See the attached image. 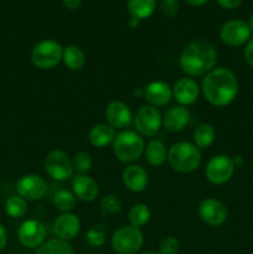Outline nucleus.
Segmentation results:
<instances>
[{"instance_id":"1","label":"nucleus","mask_w":253,"mask_h":254,"mask_svg":"<svg viewBox=\"0 0 253 254\" xmlns=\"http://www.w3.org/2000/svg\"><path fill=\"white\" fill-rule=\"evenodd\" d=\"M201 91L210 104L215 107H226L237 97L238 81L232 71L220 67L206 74L202 79Z\"/></svg>"},{"instance_id":"2","label":"nucleus","mask_w":253,"mask_h":254,"mask_svg":"<svg viewBox=\"0 0 253 254\" xmlns=\"http://www.w3.org/2000/svg\"><path fill=\"white\" fill-rule=\"evenodd\" d=\"M217 61V51L207 40L190 42L180 55V66L186 74L200 77L212 71Z\"/></svg>"},{"instance_id":"3","label":"nucleus","mask_w":253,"mask_h":254,"mask_svg":"<svg viewBox=\"0 0 253 254\" xmlns=\"http://www.w3.org/2000/svg\"><path fill=\"white\" fill-rule=\"evenodd\" d=\"M201 151L195 144L189 141H179L173 144L168 150L169 165L173 170L181 174L195 171L201 164Z\"/></svg>"},{"instance_id":"4","label":"nucleus","mask_w":253,"mask_h":254,"mask_svg":"<svg viewBox=\"0 0 253 254\" xmlns=\"http://www.w3.org/2000/svg\"><path fill=\"white\" fill-rule=\"evenodd\" d=\"M144 140L133 130H122L114 138L113 151L119 161L131 164L138 160L144 153Z\"/></svg>"},{"instance_id":"5","label":"nucleus","mask_w":253,"mask_h":254,"mask_svg":"<svg viewBox=\"0 0 253 254\" xmlns=\"http://www.w3.org/2000/svg\"><path fill=\"white\" fill-rule=\"evenodd\" d=\"M63 47L55 40H44L34 46L31 62L39 69H51L62 60Z\"/></svg>"},{"instance_id":"6","label":"nucleus","mask_w":253,"mask_h":254,"mask_svg":"<svg viewBox=\"0 0 253 254\" xmlns=\"http://www.w3.org/2000/svg\"><path fill=\"white\" fill-rule=\"evenodd\" d=\"M144 237L139 228L122 226L112 236V247L118 254H136L143 247Z\"/></svg>"},{"instance_id":"7","label":"nucleus","mask_w":253,"mask_h":254,"mask_svg":"<svg viewBox=\"0 0 253 254\" xmlns=\"http://www.w3.org/2000/svg\"><path fill=\"white\" fill-rule=\"evenodd\" d=\"M45 170L50 178L57 181H64L73 175V163L66 151L52 150L45 158Z\"/></svg>"},{"instance_id":"8","label":"nucleus","mask_w":253,"mask_h":254,"mask_svg":"<svg viewBox=\"0 0 253 254\" xmlns=\"http://www.w3.org/2000/svg\"><path fill=\"white\" fill-rule=\"evenodd\" d=\"M235 164H233L232 158L228 155H216L208 160L206 165L205 174L207 180L213 185H222L227 181L231 180V178L235 174Z\"/></svg>"},{"instance_id":"9","label":"nucleus","mask_w":253,"mask_h":254,"mask_svg":"<svg viewBox=\"0 0 253 254\" xmlns=\"http://www.w3.org/2000/svg\"><path fill=\"white\" fill-rule=\"evenodd\" d=\"M136 131L144 136H154L163 126V117L156 107L143 106L134 117Z\"/></svg>"},{"instance_id":"10","label":"nucleus","mask_w":253,"mask_h":254,"mask_svg":"<svg viewBox=\"0 0 253 254\" xmlns=\"http://www.w3.org/2000/svg\"><path fill=\"white\" fill-rule=\"evenodd\" d=\"M250 25L240 19H232L226 21L220 29V37L223 44L228 46H242L250 41L251 37Z\"/></svg>"},{"instance_id":"11","label":"nucleus","mask_w":253,"mask_h":254,"mask_svg":"<svg viewBox=\"0 0 253 254\" xmlns=\"http://www.w3.org/2000/svg\"><path fill=\"white\" fill-rule=\"evenodd\" d=\"M198 215L208 226H221L226 222L228 216L227 207L220 200L213 197L205 198L198 205Z\"/></svg>"},{"instance_id":"12","label":"nucleus","mask_w":253,"mask_h":254,"mask_svg":"<svg viewBox=\"0 0 253 254\" xmlns=\"http://www.w3.org/2000/svg\"><path fill=\"white\" fill-rule=\"evenodd\" d=\"M20 243L26 248H39L45 243L46 228L40 221L27 220L20 225L17 231Z\"/></svg>"},{"instance_id":"13","label":"nucleus","mask_w":253,"mask_h":254,"mask_svg":"<svg viewBox=\"0 0 253 254\" xmlns=\"http://www.w3.org/2000/svg\"><path fill=\"white\" fill-rule=\"evenodd\" d=\"M16 191L25 200L36 201L46 195L47 184L41 176L30 174L19 179L16 183Z\"/></svg>"},{"instance_id":"14","label":"nucleus","mask_w":253,"mask_h":254,"mask_svg":"<svg viewBox=\"0 0 253 254\" xmlns=\"http://www.w3.org/2000/svg\"><path fill=\"white\" fill-rule=\"evenodd\" d=\"M81 231V221L74 213L66 212L60 215L54 223V232L57 238L64 242L72 241Z\"/></svg>"},{"instance_id":"15","label":"nucleus","mask_w":253,"mask_h":254,"mask_svg":"<svg viewBox=\"0 0 253 254\" xmlns=\"http://www.w3.org/2000/svg\"><path fill=\"white\" fill-rule=\"evenodd\" d=\"M131 112L129 107L122 101H113L106 109L107 124L113 129H124L131 123Z\"/></svg>"},{"instance_id":"16","label":"nucleus","mask_w":253,"mask_h":254,"mask_svg":"<svg viewBox=\"0 0 253 254\" xmlns=\"http://www.w3.org/2000/svg\"><path fill=\"white\" fill-rule=\"evenodd\" d=\"M198 93L200 89L197 83L190 77L178 79L173 87V97L183 106H191L195 103L198 98Z\"/></svg>"},{"instance_id":"17","label":"nucleus","mask_w":253,"mask_h":254,"mask_svg":"<svg viewBox=\"0 0 253 254\" xmlns=\"http://www.w3.org/2000/svg\"><path fill=\"white\" fill-rule=\"evenodd\" d=\"M173 88L163 81L150 82L144 88V99L153 107H163L170 102Z\"/></svg>"},{"instance_id":"18","label":"nucleus","mask_w":253,"mask_h":254,"mask_svg":"<svg viewBox=\"0 0 253 254\" xmlns=\"http://www.w3.org/2000/svg\"><path fill=\"white\" fill-rule=\"evenodd\" d=\"M72 190L74 196L83 202H92L97 198L99 193V188L97 181L88 175H77L72 180Z\"/></svg>"},{"instance_id":"19","label":"nucleus","mask_w":253,"mask_h":254,"mask_svg":"<svg viewBox=\"0 0 253 254\" xmlns=\"http://www.w3.org/2000/svg\"><path fill=\"white\" fill-rule=\"evenodd\" d=\"M122 180L124 186L131 192H141L148 185V173L143 166L131 164L124 169Z\"/></svg>"},{"instance_id":"20","label":"nucleus","mask_w":253,"mask_h":254,"mask_svg":"<svg viewBox=\"0 0 253 254\" xmlns=\"http://www.w3.org/2000/svg\"><path fill=\"white\" fill-rule=\"evenodd\" d=\"M190 112L183 106L173 107L163 117V127L168 131L178 133L181 131L190 122Z\"/></svg>"},{"instance_id":"21","label":"nucleus","mask_w":253,"mask_h":254,"mask_svg":"<svg viewBox=\"0 0 253 254\" xmlns=\"http://www.w3.org/2000/svg\"><path fill=\"white\" fill-rule=\"evenodd\" d=\"M116 138V129L109 124H96L88 133V140L96 148H104L113 143Z\"/></svg>"},{"instance_id":"22","label":"nucleus","mask_w":253,"mask_h":254,"mask_svg":"<svg viewBox=\"0 0 253 254\" xmlns=\"http://www.w3.org/2000/svg\"><path fill=\"white\" fill-rule=\"evenodd\" d=\"M126 9L131 17L144 20L150 17L156 9V0H128Z\"/></svg>"},{"instance_id":"23","label":"nucleus","mask_w":253,"mask_h":254,"mask_svg":"<svg viewBox=\"0 0 253 254\" xmlns=\"http://www.w3.org/2000/svg\"><path fill=\"white\" fill-rule=\"evenodd\" d=\"M62 61H63L64 66L71 71H79L81 68H83L84 64H86V56L78 46L68 45L63 49Z\"/></svg>"},{"instance_id":"24","label":"nucleus","mask_w":253,"mask_h":254,"mask_svg":"<svg viewBox=\"0 0 253 254\" xmlns=\"http://www.w3.org/2000/svg\"><path fill=\"white\" fill-rule=\"evenodd\" d=\"M145 158L151 166L163 165L168 158L165 144L159 139H153L149 141L145 149Z\"/></svg>"},{"instance_id":"25","label":"nucleus","mask_w":253,"mask_h":254,"mask_svg":"<svg viewBox=\"0 0 253 254\" xmlns=\"http://www.w3.org/2000/svg\"><path fill=\"white\" fill-rule=\"evenodd\" d=\"M216 138V130L210 123H201L193 131V141L198 149H207Z\"/></svg>"},{"instance_id":"26","label":"nucleus","mask_w":253,"mask_h":254,"mask_svg":"<svg viewBox=\"0 0 253 254\" xmlns=\"http://www.w3.org/2000/svg\"><path fill=\"white\" fill-rule=\"evenodd\" d=\"M35 254H74V252L68 242L55 238L40 246Z\"/></svg>"},{"instance_id":"27","label":"nucleus","mask_w":253,"mask_h":254,"mask_svg":"<svg viewBox=\"0 0 253 254\" xmlns=\"http://www.w3.org/2000/svg\"><path fill=\"white\" fill-rule=\"evenodd\" d=\"M150 210L146 205L144 203H136L133 207L129 210L128 218L130 226H134L136 228H140L143 226H145L146 223L150 220Z\"/></svg>"},{"instance_id":"28","label":"nucleus","mask_w":253,"mask_h":254,"mask_svg":"<svg viewBox=\"0 0 253 254\" xmlns=\"http://www.w3.org/2000/svg\"><path fill=\"white\" fill-rule=\"evenodd\" d=\"M54 206L60 212H69L76 206V196L68 190L56 191L54 195Z\"/></svg>"},{"instance_id":"29","label":"nucleus","mask_w":253,"mask_h":254,"mask_svg":"<svg viewBox=\"0 0 253 254\" xmlns=\"http://www.w3.org/2000/svg\"><path fill=\"white\" fill-rule=\"evenodd\" d=\"M5 211L12 218H21L27 212V203L21 196H11L5 202Z\"/></svg>"},{"instance_id":"30","label":"nucleus","mask_w":253,"mask_h":254,"mask_svg":"<svg viewBox=\"0 0 253 254\" xmlns=\"http://www.w3.org/2000/svg\"><path fill=\"white\" fill-rule=\"evenodd\" d=\"M101 211L104 216L118 215L122 211V202L116 195H107L101 201Z\"/></svg>"},{"instance_id":"31","label":"nucleus","mask_w":253,"mask_h":254,"mask_svg":"<svg viewBox=\"0 0 253 254\" xmlns=\"http://www.w3.org/2000/svg\"><path fill=\"white\" fill-rule=\"evenodd\" d=\"M72 163H73L74 170L81 174V175H84L92 169V158L86 151L76 153V155L72 159Z\"/></svg>"},{"instance_id":"32","label":"nucleus","mask_w":253,"mask_h":254,"mask_svg":"<svg viewBox=\"0 0 253 254\" xmlns=\"http://www.w3.org/2000/svg\"><path fill=\"white\" fill-rule=\"evenodd\" d=\"M87 241L92 247H101L106 242V235L101 227H92L87 231Z\"/></svg>"},{"instance_id":"33","label":"nucleus","mask_w":253,"mask_h":254,"mask_svg":"<svg viewBox=\"0 0 253 254\" xmlns=\"http://www.w3.org/2000/svg\"><path fill=\"white\" fill-rule=\"evenodd\" d=\"M180 250V243L174 237H165L159 245L160 254H178Z\"/></svg>"},{"instance_id":"34","label":"nucleus","mask_w":253,"mask_h":254,"mask_svg":"<svg viewBox=\"0 0 253 254\" xmlns=\"http://www.w3.org/2000/svg\"><path fill=\"white\" fill-rule=\"evenodd\" d=\"M161 12L168 17H174L178 15L180 5L178 0H163L160 5Z\"/></svg>"},{"instance_id":"35","label":"nucleus","mask_w":253,"mask_h":254,"mask_svg":"<svg viewBox=\"0 0 253 254\" xmlns=\"http://www.w3.org/2000/svg\"><path fill=\"white\" fill-rule=\"evenodd\" d=\"M218 4L226 10H235L241 5L242 0H217Z\"/></svg>"},{"instance_id":"36","label":"nucleus","mask_w":253,"mask_h":254,"mask_svg":"<svg viewBox=\"0 0 253 254\" xmlns=\"http://www.w3.org/2000/svg\"><path fill=\"white\" fill-rule=\"evenodd\" d=\"M245 59L247 64L253 68V39H251L247 42L245 49Z\"/></svg>"},{"instance_id":"37","label":"nucleus","mask_w":253,"mask_h":254,"mask_svg":"<svg viewBox=\"0 0 253 254\" xmlns=\"http://www.w3.org/2000/svg\"><path fill=\"white\" fill-rule=\"evenodd\" d=\"M6 243H7L6 228H5L4 225L0 222V251H2L5 247H6Z\"/></svg>"},{"instance_id":"38","label":"nucleus","mask_w":253,"mask_h":254,"mask_svg":"<svg viewBox=\"0 0 253 254\" xmlns=\"http://www.w3.org/2000/svg\"><path fill=\"white\" fill-rule=\"evenodd\" d=\"M62 1H63L64 6L71 10L78 9L82 4V0H62Z\"/></svg>"},{"instance_id":"39","label":"nucleus","mask_w":253,"mask_h":254,"mask_svg":"<svg viewBox=\"0 0 253 254\" xmlns=\"http://www.w3.org/2000/svg\"><path fill=\"white\" fill-rule=\"evenodd\" d=\"M188 4L192 5V6H201V5L206 4V2L208 1V0H185Z\"/></svg>"},{"instance_id":"40","label":"nucleus","mask_w":253,"mask_h":254,"mask_svg":"<svg viewBox=\"0 0 253 254\" xmlns=\"http://www.w3.org/2000/svg\"><path fill=\"white\" fill-rule=\"evenodd\" d=\"M139 22H140V20H138V19H135V17L130 16V19H129V21H128V25H129V27H130V29H136V27L139 26Z\"/></svg>"},{"instance_id":"41","label":"nucleus","mask_w":253,"mask_h":254,"mask_svg":"<svg viewBox=\"0 0 253 254\" xmlns=\"http://www.w3.org/2000/svg\"><path fill=\"white\" fill-rule=\"evenodd\" d=\"M232 160H233V164H235L236 168H237V166H240V165H242V164H243V158L241 155H235L232 158Z\"/></svg>"},{"instance_id":"42","label":"nucleus","mask_w":253,"mask_h":254,"mask_svg":"<svg viewBox=\"0 0 253 254\" xmlns=\"http://www.w3.org/2000/svg\"><path fill=\"white\" fill-rule=\"evenodd\" d=\"M248 25H250L251 31H253V14L251 15V17H250V22H248Z\"/></svg>"},{"instance_id":"43","label":"nucleus","mask_w":253,"mask_h":254,"mask_svg":"<svg viewBox=\"0 0 253 254\" xmlns=\"http://www.w3.org/2000/svg\"><path fill=\"white\" fill-rule=\"evenodd\" d=\"M139 254H160V253H156V252H153V251H146V252H141Z\"/></svg>"}]
</instances>
